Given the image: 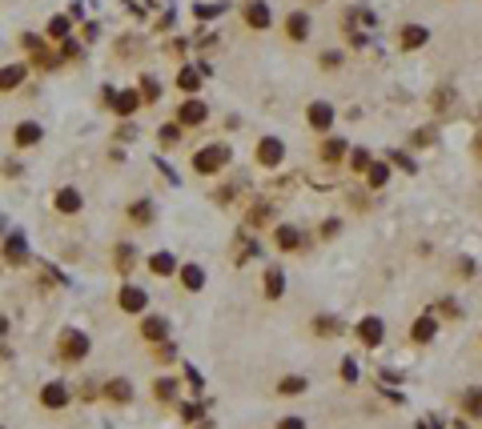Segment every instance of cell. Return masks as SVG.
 Segmentation results:
<instances>
[{
  "instance_id": "cell-49",
  "label": "cell",
  "mask_w": 482,
  "mask_h": 429,
  "mask_svg": "<svg viewBox=\"0 0 482 429\" xmlns=\"http://www.w3.org/2000/svg\"><path fill=\"white\" fill-rule=\"evenodd\" d=\"M185 377H189V385H193V389H197V393L205 389V382H201V373H197V369H185Z\"/></svg>"
},
{
  "instance_id": "cell-11",
  "label": "cell",
  "mask_w": 482,
  "mask_h": 429,
  "mask_svg": "<svg viewBox=\"0 0 482 429\" xmlns=\"http://www.w3.org/2000/svg\"><path fill=\"white\" fill-rule=\"evenodd\" d=\"M282 29H286V36L293 40V45H302V40H309V29H314V24H309V13L298 8V13L286 16V24H282Z\"/></svg>"
},
{
  "instance_id": "cell-50",
  "label": "cell",
  "mask_w": 482,
  "mask_h": 429,
  "mask_svg": "<svg viewBox=\"0 0 482 429\" xmlns=\"http://www.w3.org/2000/svg\"><path fill=\"white\" fill-rule=\"evenodd\" d=\"M334 233H337V217H330V221H321V237L330 241V237H334Z\"/></svg>"
},
{
  "instance_id": "cell-22",
  "label": "cell",
  "mask_w": 482,
  "mask_h": 429,
  "mask_svg": "<svg viewBox=\"0 0 482 429\" xmlns=\"http://www.w3.org/2000/svg\"><path fill=\"white\" fill-rule=\"evenodd\" d=\"M24 73H29V68H24L20 61L4 64V68H0V93H16V89L24 84Z\"/></svg>"
},
{
  "instance_id": "cell-31",
  "label": "cell",
  "mask_w": 482,
  "mask_h": 429,
  "mask_svg": "<svg viewBox=\"0 0 482 429\" xmlns=\"http://www.w3.org/2000/svg\"><path fill=\"white\" fill-rule=\"evenodd\" d=\"M32 64H36V68H45V73H52V68H61V57H57V52H52V48H32Z\"/></svg>"
},
{
  "instance_id": "cell-4",
  "label": "cell",
  "mask_w": 482,
  "mask_h": 429,
  "mask_svg": "<svg viewBox=\"0 0 482 429\" xmlns=\"http://www.w3.org/2000/svg\"><path fill=\"white\" fill-rule=\"evenodd\" d=\"M117 309L129 313V317H145V309H149V289L121 285V293H117Z\"/></svg>"
},
{
  "instance_id": "cell-38",
  "label": "cell",
  "mask_w": 482,
  "mask_h": 429,
  "mask_svg": "<svg viewBox=\"0 0 482 429\" xmlns=\"http://www.w3.org/2000/svg\"><path fill=\"white\" fill-rule=\"evenodd\" d=\"M153 393H157L161 401H173L177 398V377H157V382H153Z\"/></svg>"
},
{
  "instance_id": "cell-6",
  "label": "cell",
  "mask_w": 482,
  "mask_h": 429,
  "mask_svg": "<svg viewBox=\"0 0 482 429\" xmlns=\"http://www.w3.org/2000/svg\"><path fill=\"white\" fill-rule=\"evenodd\" d=\"M337 121V109L330 105V100H309V109H305V125L318 128V133H330Z\"/></svg>"
},
{
  "instance_id": "cell-8",
  "label": "cell",
  "mask_w": 482,
  "mask_h": 429,
  "mask_svg": "<svg viewBox=\"0 0 482 429\" xmlns=\"http://www.w3.org/2000/svg\"><path fill=\"white\" fill-rule=\"evenodd\" d=\"M52 209H57L61 217H77L80 209H85V193L73 189V185H64V189H57V197H52Z\"/></svg>"
},
{
  "instance_id": "cell-2",
  "label": "cell",
  "mask_w": 482,
  "mask_h": 429,
  "mask_svg": "<svg viewBox=\"0 0 482 429\" xmlns=\"http://www.w3.org/2000/svg\"><path fill=\"white\" fill-rule=\"evenodd\" d=\"M57 357H61V361H85V357H89V333L64 329V333L57 337Z\"/></svg>"
},
{
  "instance_id": "cell-33",
  "label": "cell",
  "mask_w": 482,
  "mask_h": 429,
  "mask_svg": "<svg viewBox=\"0 0 482 429\" xmlns=\"http://www.w3.org/2000/svg\"><path fill=\"white\" fill-rule=\"evenodd\" d=\"M68 29H73V16H52L48 20V40H68Z\"/></svg>"
},
{
  "instance_id": "cell-21",
  "label": "cell",
  "mask_w": 482,
  "mask_h": 429,
  "mask_svg": "<svg viewBox=\"0 0 482 429\" xmlns=\"http://www.w3.org/2000/svg\"><path fill=\"white\" fill-rule=\"evenodd\" d=\"M4 261L8 265H29V241L20 237V233H13V237L4 241Z\"/></svg>"
},
{
  "instance_id": "cell-35",
  "label": "cell",
  "mask_w": 482,
  "mask_h": 429,
  "mask_svg": "<svg viewBox=\"0 0 482 429\" xmlns=\"http://www.w3.org/2000/svg\"><path fill=\"white\" fill-rule=\"evenodd\" d=\"M305 389H309V382H305V377H298V373L277 382V393H286V398H298V393H305Z\"/></svg>"
},
{
  "instance_id": "cell-34",
  "label": "cell",
  "mask_w": 482,
  "mask_h": 429,
  "mask_svg": "<svg viewBox=\"0 0 482 429\" xmlns=\"http://www.w3.org/2000/svg\"><path fill=\"white\" fill-rule=\"evenodd\" d=\"M270 221H273V205H254V209H249V217H245L249 229H265Z\"/></svg>"
},
{
  "instance_id": "cell-15",
  "label": "cell",
  "mask_w": 482,
  "mask_h": 429,
  "mask_svg": "<svg viewBox=\"0 0 482 429\" xmlns=\"http://www.w3.org/2000/svg\"><path fill=\"white\" fill-rule=\"evenodd\" d=\"M382 337H386V325L378 317H362V321H358V341H362L366 349H378V345H382Z\"/></svg>"
},
{
  "instance_id": "cell-52",
  "label": "cell",
  "mask_w": 482,
  "mask_h": 429,
  "mask_svg": "<svg viewBox=\"0 0 482 429\" xmlns=\"http://www.w3.org/2000/svg\"><path fill=\"white\" fill-rule=\"evenodd\" d=\"M8 333V317H0V337Z\"/></svg>"
},
{
  "instance_id": "cell-12",
  "label": "cell",
  "mask_w": 482,
  "mask_h": 429,
  "mask_svg": "<svg viewBox=\"0 0 482 429\" xmlns=\"http://www.w3.org/2000/svg\"><path fill=\"white\" fill-rule=\"evenodd\" d=\"M145 100H141V93H137V89H121V93H112V100H109V109L117 112V116H133V112L141 109Z\"/></svg>"
},
{
  "instance_id": "cell-10",
  "label": "cell",
  "mask_w": 482,
  "mask_h": 429,
  "mask_svg": "<svg viewBox=\"0 0 482 429\" xmlns=\"http://www.w3.org/2000/svg\"><path fill=\"white\" fill-rule=\"evenodd\" d=\"M318 157H321V165H330V169H337L342 160L350 157V144L342 141V137H326V141H321V149H318Z\"/></svg>"
},
{
  "instance_id": "cell-19",
  "label": "cell",
  "mask_w": 482,
  "mask_h": 429,
  "mask_svg": "<svg viewBox=\"0 0 482 429\" xmlns=\"http://www.w3.org/2000/svg\"><path fill=\"white\" fill-rule=\"evenodd\" d=\"M145 265H149V273H153V277H177V257L169 253V249H161V253L145 257Z\"/></svg>"
},
{
  "instance_id": "cell-27",
  "label": "cell",
  "mask_w": 482,
  "mask_h": 429,
  "mask_svg": "<svg viewBox=\"0 0 482 429\" xmlns=\"http://www.w3.org/2000/svg\"><path fill=\"white\" fill-rule=\"evenodd\" d=\"M462 414L466 417H482V385H470L462 393Z\"/></svg>"
},
{
  "instance_id": "cell-46",
  "label": "cell",
  "mask_w": 482,
  "mask_h": 429,
  "mask_svg": "<svg viewBox=\"0 0 482 429\" xmlns=\"http://www.w3.org/2000/svg\"><path fill=\"white\" fill-rule=\"evenodd\" d=\"M414 144H418V149L434 144V128H418V133H414Z\"/></svg>"
},
{
  "instance_id": "cell-7",
  "label": "cell",
  "mask_w": 482,
  "mask_h": 429,
  "mask_svg": "<svg viewBox=\"0 0 482 429\" xmlns=\"http://www.w3.org/2000/svg\"><path fill=\"white\" fill-rule=\"evenodd\" d=\"M241 20L249 24L254 32H265L273 24V13H270V4L265 0H245V8H241Z\"/></svg>"
},
{
  "instance_id": "cell-14",
  "label": "cell",
  "mask_w": 482,
  "mask_h": 429,
  "mask_svg": "<svg viewBox=\"0 0 482 429\" xmlns=\"http://www.w3.org/2000/svg\"><path fill=\"white\" fill-rule=\"evenodd\" d=\"M434 337H438V317H434V313L414 317V325H410V341H414V345H430Z\"/></svg>"
},
{
  "instance_id": "cell-18",
  "label": "cell",
  "mask_w": 482,
  "mask_h": 429,
  "mask_svg": "<svg viewBox=\"0 0 482 429\" xmlns=\"http://www.w3.org/2000/svg\"><path fill=\"white\" fill-rule=\"evenodd\" d=\"M41 137H45V128L36 125V121H20V125L13 128V144L16 149H32V144H41Z\"/></svg>"
},
{
  "instance_id": "cell-16",
  "label": "cell",
  "mask_w": 482,
  "mask_h": 429,
  "mask_svg": "<svg viewBox=\"0 0 482 429\" xmlns=\"http://www.w3.org/2000/svg\"><path fill=\"white\" fill-rule=\"evenodd\" d=\"M141 337L149 345H161V341H169V317H157V313H149L141 321Z\"/></svg>"
},
{
  "instance_id": "cell-5",
  "label": "cell",
  "mask_w": 482,
  "mask_h": 429,
  "mask_svg": "<svg viewBox=\"0 0 482 429\" xmlns=\"http://www.w3.org/2000/svg\"><path fill=\"white\" fill-rule=\"evenodd\" d=\"M254 157L261 169H282V165H286V144L277 141V137H261L254 149Z\"/></svg>"
},
{
  "instance_id": "cell-44",
  "label": "cell",
  "mask_w": 482,
  "mask_h": 429,
  "mask_svg": "<svg viewBox=\"0 0 482 429\" xmlns=\"http://www.w3.org/2000/svg\"><path fill=\"white\" fill-rule=\"evenodd\" d=\"M342 382H346V385H353V382H358V366H353L350 357L342 361Z\"/></svg>"
},
{
  "instance_id": "cell-17",
  "label": "cell",
  "mask_w": 482,
  "mask_h": 429,
  "mask_svg": "<svg viewBox=\"0 0 482 429\" xmlns=\"http://www.w3.org/2000/svg\"><path fill=\"white\" fill-rule=\"evenodd\" d=\"M177 281H181V289H185V293H201V289H205V269H201V265H177Z\"/></svg>"
},
{
  "instance_id": "cell-28",
  "label": "cell",
  "mask_w": 482,
  "mask_h": 429,
  "mask_svg": "<svg viewBox=\"0 0 482 429\" xmlns=\"http://www.w3.org/2000/svg\"><path fill=\"white\" fill-rule=\"evenodd\" d=\"M112 257H117V261H112V265H117V273H129L133 265H137V249H133V245H125V241L112 249Z\"/></svg>"
},
{
  "instance_id": "cell-24",
  "label": "cell",
  "mask_w": 482,
  "mask_h": 429,
  "mask_svg": "<svg viewBox=\"0 0 482 429\" xmlns=\"http://www.w3.org/2000/svg\"><path fill=\"white\" fill-rule=\"evenodd\" d=\"M201 77H205L201 68H189V64H185V68H177V89H181V93H189V96H197Z\"/></svg>"
},
{
  "instance_id": "cell-40",
  "label": "cell",
  "mask_w": 482,
  "mask_h": 429,
  "mask_svg": "<svg viewBox=\"0 0 482 429\" xmlns=\"http://www.w3.org/2000/svg\"><path fill=\"white\" fill-rule=\"evenodd\" d=\"M370 165H374L370 149H350V169H353V173H366Z\"/></svg>"
},
{
  "instance_id": "cell-29",
  "label": "cell",
  "mask_w": 482,
  "mask_h": 429,
  "mask_svg": "<svg viewBox=\"0 0 482 429\" xmlns=\"http://www.w3.org/2000/svg\"><path fill=\"white\" fill-rule=\"evenodd\" d=\"M362 176H366V185H370V189H382L386 181H390V165H386V160H374V165H370V169H366Z\"/></svg>"
},
{
  "instance_id": "cell-9",
  "label": "cell",
  "mask_w": 482,
  "mask_h": 429,
  "mask_svg": "<svg viewBox=\"0 0 482 429\" xmlns=\"http://www.w3.org/2000/svg\"><path fill=\"white\" fill-rule=\"evenodd\" d=\"M273 245L282 249V253H298V249H305V237L298 225H277L273 229Z\"/></svg>"
},
{
  "instance_id": "cell-51",
  "label": "cell",
  "mask_w": 482,
  "mask_h": 429,
  "mask_svg": "<svg viewBox=\"0 0 482 429\" xmlns=\"http://www.w3.org/2000/svg\"><path fill=\"white\" fill-rule=\"evenodd\" d=\"M117 137H121V141H133V137H137V128H133V125L125 121V125L117 128Z\"/></svg>"
},
{
  "instance_id": "cell-36",
  "label": "cell",
  "mask_w": 482,
  "mask_h": 429,
  "mask_svg": "<svg viewBox=\"0 0 482 429\" xmlns=\"http://www.w3.org/2000/svg\"><path fill=\"white\" fill-rule=\"evenodd\" d=\"M450 105H454V89H450V84H442V89H434L430 93V109L434 112H446Z\"/></svg>"
},
{
  "instance_id": "cell-13",
  "label": "cell",
  "mask_w": 482,
  "mask_h": 429,
  "mask_svg": "<svg viewBox=\"0 0 482 429\" xmlns=\"http://www.w3.org/2000/svg\"><path fill=\"white\" fill-rule=\"evenodd\" d=\"M430 40V29L426 24H402L398 29V48L402 52H414V48H422Z\"/></svg>"
},
{
  "instance_id": "cell-26",
  "label": "cell",
  "mask_w": 482,
  "mask_h": 429,
  "mask_svg": "<svg viewBox=\"0 0 482 429\" xmlns=\"http://www.w3.org/2000/svg\"><path fill=\"white\" fill-rule=\"evenodd\" d=\"M282 293H286V273L277 269V265H270V269H265V297L277 301Z\"/></svg>"
},
{
  "instance_id": "cell-53",
  "label": "cell",
  "mask_w": 482,
  "mask_h": 429,
  "mask_svg": "<svg viewBox=\"0 0 482 429\" xmlns=\"http://www.w3.org/2000/svg\"><path fill=\"white\" fill-rule=\"evenodd\" d=\"M305 4H326V0H305Z\"/></svg>"
},
{
  "instance_id": "cell-48",
  "label": "cell",
  "mask_w": 482,
  "mask_h": 429,
  "mask_svg": "<svg viewBox=\"0 0 482 429\" xmlns=\"http://www.w3.org/2000/svg\"><path fill=\"white\" fill-rule=\"evenodd\" d=\"M470 153H474V160L482 165V128L474 133V141H470Z\"/></svg>"
},
{
  "instance_id": "cell-42",
  "label": "cell",
  "mask_w": 482,
  "mask_h": 429,
  "mask_svg": "<svg viewBox=\"0 0 482 429\" xmlns=\"http://www.w3.org/2000/svg\"><path fill=\"white\" fill-rule=\"evenodd\" d=\"M77 57H80L77 40H61V61H77Z\"/></svg>"
},
{
  "instance_id": "cell-47",
  "label": "cell",
  "mask_w": 482,
  "mask_h": 429,
  "mask_svg": "<svg viewBox=\"0 0 482 429\" xmlns=\"http://www.w3.org/2000/svg\"><path fill=\"white\" fill-rule=\"evenodd\" d=\"M390 160H394L398 169H406V173H414V169H418L414 160H410V157H402V153H390Z\"/></svg>"
},
{
  "instance_id": "cell-30",
  "label": "cell",
  "mask_w": 482,
  "mask_h": 429,
  "mask_svg": "<svg viewBox=\"0 0 482 429\" xmlns=\"http://www.w3.org/2000/svg\"><path fill=\"white\" fill-rule=\"evenodd\" d=\"M137 93H141L145 105H157V100H161V80L157 77H141V80H137Z\"/></svg>"
},
{
  "instance_id": "cell-37",
  "label": "cell",
  "mask_w": 482,
  "mask_h": 429,
  "mask_svg": "<svg viewBox=\"0 0 482 429\" xmlns=\"http://www.w3.org/2000/svg\"><path fill=\"white\" fill-rule=\"evenodd\" d=\"M157 141H161V149H173V144L181 141V125H177V121H169V125H161Z\"/></svg>"
},
{
  "instance_id": "cell-45",
  "label": "cell",
  "mask_w": 482,
  "mask_h": 429,
  "mask_svg": "<svg viewBox=\"0 0 482 429\" xmlns=\"http://www.w3.org/2000/svg\"><path fill=\"white\" fill-rule=\"evenodd\" d=\"M277 429H305V417L289 414V417H282V421H277Z\"/></svg>"
},
{
  "instance_id": "cell-3",
  "label": "cell",
  "mask_w": 482,
  "mask_h": 429,
  "mask_svg": "<svg viewBox=\"0 0 482 429\" xmlns=\"http://www.w3.org/2000/svg\"><path fill=\"white\" fill-rule=\"evenodd\" d=\"M181 128H197L209 121V105L201 100V96H185L181 105H177V116H173Z\"/></svg>"
},
{
  "instance_id": "cell-1",
  "label": "cell",
  "mask_w": 482,
  "mask_h": 429,
  "mask_svg": "<svg viewBox=\"0 0 482 429\" xmlns=\"http://www.w3.org/2000/svg\"><path fill=\"white\" fill-rule=\"evenodd\" d=\"M229 144H205V149H197L193 153V173H201V176H217L229 165Z\"/></svg>"
},
{
  "instance_id": "cell-39",
  "label": "cell",
  "mask_w": 482,
  "mask_h": 429,
  "mask_svg": "<svg viewBox=\"0 0 482 429\" xmlns=\"http://www.w3.org/2000/svg\"><path fill=\"white\" fill-rule=\"evenodd\" d=\"M342 61H346V57H342L337 48H326V52H321V57H318L321 73H337V68H342Z\"/></svg>"
},
{
  "instance_id": "cell-32",
  "label": "cell",
  "mask_w": 482,
  "mask_h": 429,
  "mask_svg": "<svg viewBox=\"0 0 482 429\" xmlns=\"http://www.w3.org/2000/svg\"><path fill=\"white\" fill-rule=\"evenodd\" d=\"M129 221L133 225H153V201H133V205H129Z\"/></svg>"
},
{
  "instance_id": "cell-43",
  "label": "cell",
  "mask_w": 482,
  "mask_h": 429,
  "mask_svg": "<svg viewBox=\"0 0 482 429\" xmlns=\"http://www.w3.org/2000/svg\"><path fill=\"white\" fill-rule=\"evenodd\" d=\"M201 417V405H193V401H181V421H197Z\"/></svg>"
},
{
  "instance_id": "cell-23",
  "label": "cell",
  "mask_w": 482,
  "mask_h": 429,
  "mask_svg": "<svg viewBox=\"0 0 482 429\" xmlns=\"http://www.w3.org/2000/svg\"><path fill=\"white\" fill-rule=\"evenodd\" d=\"M105 398L117 401V405H129V401H133V382H129V377H112V382H105Z\"/></svg>"
},
{
  "instance_id": "cell-41",
  "label": "cell",
  "mask_w": 482,
  "mask_h": 429,
  "mask_svg": "<svg viewBox=\"0 0 482 429\" xmlns=\"http://www.w3.org/2000/svg\"><path fill=\"white\" fill-rule=\"evenodd\" d=\"M153 357H157L161 366H173V361H177V345H173V341H161Z\"/></svg>"
},
{
  "instance_id": "cell-20",
  "label": "cell",
  "mask_w": 482,
  "mask_h": 429,
  "mask_svg": "<svg viewBox=\"0 0 482 429\" xmlns=\"http://www.w3.org/2000/svg\"><path fill=\"white\" fill-rule=\"evenodd\" d=\"M41 405H45V409H64V405H68V385L48 382L45 389H41Z\"/></svg>"
},
{
  "instance_id": "cell-25",
  "label": "cell",
  "mask_w": 482,
  "mask_h": 429,
  "mask_svg": "<svg viewBox=\"0 0 482 429\" xmlns=\"http://www.w3.org/2000/svg\"><path fill=\"white\" fill-rule=\"evenodd\" d=\"M342 329H346V325H342L334 313H318V317H314V333L318 337H342Z\"/></svg>"
}]
</instances>
